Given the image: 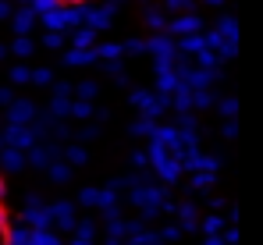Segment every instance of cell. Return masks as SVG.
I'll return each instance as SVG.
<instances>
[{"label":"cell","instance_id":"6da1fadb","mask_svg":"<svg viewBox=\"0 0 263 245\" xmlns=\"http://www.w3.org/2000/svg\"><path fill=\"white\" fill-rule=\"evenodd\" d=\"M46 7H61V11H82V7H92V4H103V0H40Z\"/></svg>","mask_w":263,"mask_h":245}]
</instances>
